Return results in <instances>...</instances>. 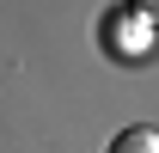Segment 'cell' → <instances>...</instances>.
<instances>
[{
  "label": "cell",
  "instance_id": "cell-2",
  "mask_svg": "<svg viewBox=\"0 0 159 153\" xmlns=\"http://www.w3.org/2000/svg\"><path fill=\"white\" fill-rule=\"evenodd\" d=\"M129 6H135L141 19H153V25H159V0H129Z\"/></svg>",
  "mask_w": 159,
  "mask_h": 153
},
{
  "label": "cell",
  "instance_id": "cell-1",
  "mask_svg": "<svg viewBox=\"0 0 159 153\" xmlns=\"http://www.w3.org/2000/svg\"><path fill=\"white\" fill-rule=\"evenodd\" d=\"M104 153H159V129H147V123H135V129H122L116 141Z\"/></svg>",
  "mask_w": 159,
  "mask_h": 153
}]
</instances>
